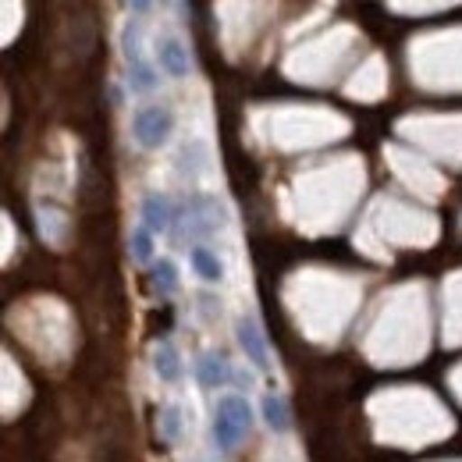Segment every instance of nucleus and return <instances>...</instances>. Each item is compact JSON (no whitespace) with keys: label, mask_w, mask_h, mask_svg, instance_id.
I'll return each mask as SVG.
<instances>
[{"label":"nucleus","mask_w":462,"mask_h":462,"mask_svg":"<svg viewBox=\"0 0 462 462\" xmlns=\"http://www.w3.org/2000/svg\"><path fill=\"white\" fill-rule=\"evenodd\" d=\"M231 225L228 203L214 192H189L178 207H174V238L178 242H210Z\"/></svg>","instance_id":"nucleus-1"},{"label":"nucleus","mask_w":462,"mask_h":462,"mask_svg":"<svg viewBox=\"0 0 462 462\" xmlns=\"http://www.w3.org/2000/svg\"><path fill=\"white\" fill-rule=\"evenodd\" d=\"M174 132V111L164 104H143L132 111V139L143 150H161Z\"/></svg>","instance_id":"nucleus-2"},{"label":"nucleus","mask_w":462,"mask_h":462,"mask_svg":"<svg viewBox=\"0 0 462 462\" xmlns=\"http://www.w3.org/2000/svg\"><path fill=\"white\" fill-rule=\"evenodd\" d=\"M235 338H238V348L245 352V359H249L260 374H267V370H271V352H267L263 331H260V324H256V317H253V313H242V317L235 320Z\"/></svg>","instance_id":"nucleus-3"},{"label":"nucleus","mask_w":462,"mask_h":462,"mask_svg":"<svg viewBox=\"0 0 462 462\" xmlns=\"http://www.w3.org/2000/svg\"><path fill=\"white\" fill-rule=\"evenodd\" d=\"M157 64H161V71H164L168 79H174V82L189 79V71H192L189 47H185L181 40H174V36H161V40H157Z\"/></svg>","instance_id":"nucleus-4"},{"label":"nucleus","mask_w":462,"mask_h":462,"mask_svg":"<svg viewBox=\"0 0 462 462\" xmlns=\"http://www.w3.org/2000/svg\"><path fill=\"white\" fill-rule=\"evenodd\" d=\"M139 217L153 235H168L174 228V203L164 192H146L139 203Z\"/></svg>","instance_id":"nucleus-5"},{"label":"nucleus","mask_w":462,"mask_h":462,"mask_svg":"<svg viewBox=\"0 0 462 462\" xmlns=\"http://www.w3.org/2000/svg\"><path fill=\"white\" fill-rule=\"evenodd\" d=\"M196 381H199V388H207V392H217V388L231 384L228 359H225L221 352H203V356L196 359Z\"/></svg>","instance_id":"nucleus-6"},{"label":"nucleus","mask_w":462,"mask_h":462,"mask_svg":"<svg viewBox=\"0 0 462 462\" xmlns=\"http://www.w3.org/2000/svg\"><path fill=\"white\" fill-rule=\"evenodd\" d=\"M189 263H192V271H196L199 282H207V285H221V282H225V260H221L210 245L196 242V245L189 249Z\"/></svg>","instance_id":"nucleus-7"},{"label":"nucleus","mask_w":462,"mask_h":462,"mask_svg":"<svg viewBox=\"0 0 462 462\" xmlns=\"http://www.w3.org/2000/svg\"><path fill=\"white\" fill-rule=\"evenodd\" d=\"M207 161H210L207 143H203V139H185V143H181V150H178V174H181V178H189V181H196L199 174L210 168Z\"/></svg>","instance_id":"nucleus-8"},{"label":"nucleus","mask_w":462,"mask_h":462,"mask_svg":"<svg viewBox=\"0 0 462 462\" xmlns=\"http://www.w3.org/2000/svg\"><path fill=\"white\" fill-rule=\"evenodd\" d=\"M245 434H249V430H245L231 412H225V409L217 405V412H214V445H217L221 452H235Z\"/></svg>","instance_id":"nucleus-9"},{"label":"nucleus","mask_w":462,"mask_h":462,"mask_svg":"<svg viewBox=\"0 0 462 462\" xmlns=\"http://www.w3.org/2000/svg\"><path fill=\"white\" fill-rule=\"evenodd\" d=\"M260 416H263V423L274 430V434H289L291 430V409L285 402V395H278V392H267L263 399H260Z\"/></svg>","instance_id":"nucleus-10"},{"label":"nucleus","mask_w":462,"mask_h":462,"mask_svg":"<svg viewBox=\"0 0 462 462\" xmlns=\"http://www.w3.org/2000/svg\"><path fill=\"white\" fill-rule=\"evenodd\" d=\"M153 374L164 381V384H178L185 366H181V352L171 346V342H161L157 352H153Z\"/></svg>","instance_id":"nucleus-11"},{"label":"nucleus","mask_w":462,"mask_h":462,"mask_svg":"<svg viewBox=\"0 0 462 462\" xmlns=\"http://www.w3.org/2000/svg\"><path fill=\"white\" fill-rule=\"evenodd\" d=\"M157 82H161V75H157V68L146 58L128 64V89H132V93H153Z\"/></svg>","instance_id":"nucleus-12"},{"label":"nucleus","mask_w":462,"mask_h":462,"mask_svg":"<svg viewBox=\"0 0 462 462\" xmlns=\"http://www.w3.org/2000/svg\"><path fill=\"white\" fill-rule=\"evenodd\" d=\"M121 58H125V64L143 60V32H139V22L135 18H128L121 25Z\"/></svg>","instance_id":"nucleus-13"},{"label":"nucleus","mask_w":462,"mask_h":462,"mask_svg":"<svg viewBox=\"0 0 462 462\" xmlns=\"http://www.w3.org/2000/svg\"><path fill=\"white\" fill-rule=\"evenodd\" d=\"M150 278H153V289L161 291L164 299H168V295H174V291L181 289L174 260H157V263H153V271H150Z\"/></svg>","instance_id":"nucleus-14"},{"label":"nucleus","mask_w":462,"mask_h":462,"mask_svg":"<svg viewBox=\"0 0 462 462\" xmlns=\"http://www.w3.org/2000/svg\"><path fill=\"white\" fill-rule=\"evenodd\" d=\"M128 253H132L135 263H153V231L146 228V225L132 228V235H128Z\"/></svg>","instance_id":"nucleus-15"},{"label":"nucleus","mask_w":462,"mask_h":462,"mask_svg":"<svg viewBox=\"0 0 462 462\" xmlns=\"http://www.w3.org/2000/svg\"><path fill=\"white\" fill-rule=\"evenodd\" d=\"M157 430L168 445H178L181 441V430H185V420H181V409L178 405H164L161 409V420H157Z\"/></svg>","instance_id":"nucleus-16"},{"label":"nucleus","mask_w":462,"mask_h":462,"mask_svg":"<svg viewBox=\"0 0 462 462\" xmlns=\"http://www.w3.org/2000/svg\"><path fill=\"white\" fill-rule=\"evenodd\" d=\"M217 405L225 409V412H231L245 430H253V423H256V416H253V405H249V399L245 395H221L217 399Z\"/></svg>","instance_id":"nucleus-17"},{"label":"nucleus","mask_w":462,"mask_h":462,"mask_svg":"<svg viewBox=\"0 0 462 462\" xmlns=\"http://www.w3.org/2000/svg\"><path fill=\"white\" fill-rule=\"evenodd\" d=\"M128 7H132V14H150L153 0H128Z\"/></svg>","instance_id":"nucleus-18"},{"label":"nucleus","mask_w":462,"mask_h":462,"mask_svg":"<svg viewBox=\"0 0 462 462\" xmlns=\"http://www.w3.org/2000/svg\"><path fill=\"white\" fill-rule=\"evenodd\" d=\"M231 381H235L238 388H245V392H249V384H253V377H249V374H242V370H231Z\"/></svg>","instance_id":"nucleus-19"},{"label":"nucleus","mask_w":462,"mask_h":462,"mask_svg":"<svg viewBox=\"0 0 462 462\" xmlns=\"http://www.w3.org/2000/svg\"><path fill=\"white\" fill-rule=\"evenodd\" d=\"M111 104H115V107H121V104H125V93H121V86H111Z\"/></svg>","instance_id":"nucleus-20"}]
</instances>
